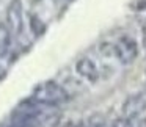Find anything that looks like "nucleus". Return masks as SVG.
Instances as JSON below:
<instances>
[{
    "label": "nucleus",
    "mask_w": 146,
    "mask_h": 127,
    "mask_svg": "<svg viewBox=\"0 0 146 127\" xmlns=\"http://www.w3.org/2000/svg\"><path fill=\"white\" fill-rule=\"evenodd\" d=\"M29 101L36 105L57 107V105L66 104L69 101V96L64 91L63 86H60L58 83L52 82V80H47V82H42L33 88Z\"/></svg>",
    "instance_id": "f257e3e1"
},
{
    "label": "nucleus",
    "mask_w": 146,
    "mask_h": 127,
    "mask_svg": "<svg viewBox=\"0 0 146 127\" xmlns=\"http://www.w3.org/2000/svg\"><path fill=\"white\" fill-rule=\"evenodd\" d=\"M115 57L121 61L123 64H130L138 55V46L135 39L130 36H123L116 44H113Z\"/></svg>",
    "instance_id": "f03ea898"
},
{
    "label": "nucleus",
    "mask_w": 146,
    "mask_h": 127,
    "mask_svg": "<svg viewBox=\"0 0 146 127\" xmlns=\"http://www.w3.org/2000/svg\"><path fill=\"white\" fill-rule=\"evenodd\" d=\"M7 27L11 35H17L24 27V8L21 0H11L7 8Z\"/></svg>",
    "instance_id": "7ed1b4c3"
},
{
    "label": "nucleus",
    "mask_w": 146,
    "mask_h": 127,
    "mask_svg": "<svg viewBox=\"0 0 146 127\" xmlns=\"http://www.w3.org/2000/svg\"><path fill=\"white\" fill-rule=\"evenodd\" d=\"M143 110H146V91L132 96L123 107V111L126 114V118H132L135 114L141 113Z\"/></svg>",
    "instance_id": "20e7f679"
},
{
    "label": "nucleus",
    "mask_w": 146,
    "mask_h": 127,
    "mask_svg": "<svg viewBox=\"0 0 146 127\" xmlns=\"http://www.w3.org/2000/svg\"><path fill=\"white\" fill-rule=\"evenodd\" d=\"M76 71L79 72V75H82L83 79H86L88 82H96V80L99 79L98 66H96L94 61H91L90 58H80L76 64Z\"/></svg>",
    "instance_id": "39448f33"
},
{
    "label": "nucleus",
    "mask_w": 146,
    "mask_h": 127,
    "mask_svg": "<svg viewBox=\"0 0 146 127\" xmlns=\"http://www.w3.org/2000/svg\"><path fill=\"white\" fill-rule=\"evenodd\" d=\"M10 46H11V32L7 27V24H0V61L8 57Z\"/></svg>",
    "instance_id": "423d86ee"
},
{
    "label": "nucleus",
    "mask_w": 146,
    "mask_h": 127,
    "mask_svg": "<svg viewBox=\"0 0 146 127\" xmlns=\"http://www.w3.org/2000/svg\"><path fill=\"white\" fill-rule=\"evenodd\" d=\"M29 19H30V28H32L33 35L35 36L42 35L46 30V24L41 21V17L38 14H29Z\"/></svg>",
    "instance_id": "0eeeda50"
},
{
    "label": "nucleus",
    "mask_w": 146,
    "mask_h": 127,
    "mask_svg": "<svg viewBox=\"0 0 146 127\" xmlns=\"http://www.w3.org/2000/svg\"><path fill=\"white\" fill-rule=\"evenodd\" d=\"M111 127H138V122H137V126H135V124L130 121V118H124V119L115 121Z\"/></svg>",
    "instance_id": "6e6552de"
},
{
    "label": "nucleus",
    "mask_w": 146,
    "mask_h": 127,
    "mask_svg": "<svg viewBox=\"0 0 146 127\" xmlns=\"http://www.w3.org/2000/svg\"><path fill=\"white\" fill-rule=\"evenodd\" d=\"M138 127H146V119L141 121V122H138Z\"/></svg>",
    "instance_id": "1a4fd4ad"
},
{
    "label": "nucleus",
    "mask_w": 146,
    "mask_h": 127,
    "mask_svg": "<svg viewBox=\"0 0 146 127\" xmlns=\"http://www.w3.org/2000/svg\"><path fill=\"white\" fill-rule=\"evenodd\" d=\"M55 2H60V0H55Z\"/></svg>",
    "instance_id": "9d476101"
}]
</instances>
